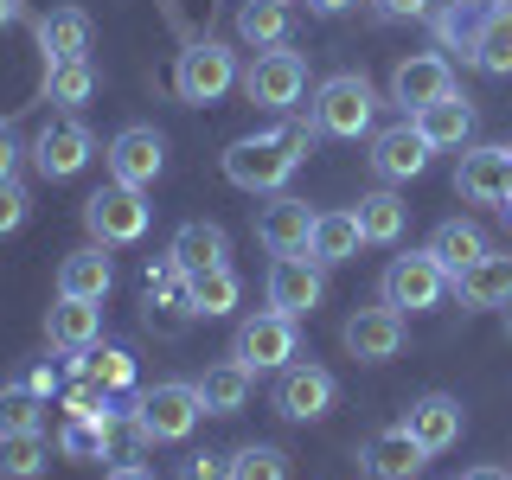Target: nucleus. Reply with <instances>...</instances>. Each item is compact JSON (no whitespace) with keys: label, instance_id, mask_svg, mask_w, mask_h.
Returning a JSON list of instances; mask_svg holds the SVG:
<instances>
[{"label":"nucleus","instance_id":"52","mask_svg":"<svg viewBox=\"0 0 512 480\" xmlns=\"http://www.w3.org/2000/svg\"><path fill=\"white\" fill-rule=\"evenodd\" d=\"M500 212H506V224H512V199H506V205H500Z\"/></svg>","mask_w":512,"mask_h":480},{"label":"nucleus","instance_id":"14","mask_svg":"<svg viewBox=\"0 0 512 480\" xmlns=\"http://www.w3.org/2000/svg\"><path fill=\"white\" fill-rule=\"evenodd\" d=\"M455 90V71H448L442 52H410L391 64V103L404 109V116H416V109H429L436 96Z\"/></svg>","mask_w":512,"mask_h":480},{"label":"nucleus","instance_id":"2","mask_svg":"<svg viewBox=\"0 0 512 480\" xmlns=\"http://www.w3.org/2000/svg\"><path fill=\"white\" fill-rule=\"evenodd\" d=\"M372 122H378V90L365 71H340L314 90V128L320 135L359 141V135H372Z\"/></svg>","mask_w":512,"mask_h":480},{"label":"nucleus","instance_id":"21","mask_svg":"<svg viewBox=\"0 0 512 480\" xmlns=\"http://www.w3.org/2000/svg\"><path fill=\"white\" fill-rule=\"evenodd\" d=\"M487 13H493V0H436L429 7V32H436L442 52H461L474 64V39L487 26Z\"/></svg>","mask_w":512,"mask_h":480},{"label":"nucleus","instance_id":"17","mask_svg":"<svg viewBox=\"0 0 512 480\" xmlns=\"http://www.w3.org/2000/svg\"><path fill=\"white\" fill-rule=\"evenodd\" d=\"M423 461H429V448L416 442L404 423H391V429H378V436H365V448H359L365 480H416V474H423Z\"/></svg>","mask_w":512,"mask_h":480},{"label":"nucleus","instance_id":"4","mask_svg":"<svg viewBox=\"0 0 512 480\" xmlns=\"http://www.w3.org/2000/svg\"><path fill=\"white\" fill-rule=\"evenodd\" d=\"M231 84H237V52L218 45V39H192L186 52L173 58V90H180V103H192V109L218 103Z\"/></svg>","mask_w":512,"mask_h":480},{"label":"nucleus","instance_id":"8","mask_svg":"<svg viewBox=\"0 0 512 480\" xmlns=\"http://www.w3.org/2000/svg\"><path fill=\"white\" fill-rule=\"evenodd\" d=\"M231 359H237V365H250V372H282V365H295V320L276 314V308L237 320V333H231Z\"/></svg>","mask_w":512,"mask_h":480},{"label":"nucleus","instance_id":"6","mask_svg":"<svg viewBox=\"0 0 512 480\" xmlns=\"http://www.w3.org/2000/svg\"><path fill=\"white\" fill-rule=\"evenodd\" d=\"M378 295H384V308H397V314H429V308L448 295V269H442L429 250L391 256V269H384Z\"/></svg>","mask_w":512,"mask_h":480},{"label":"nucleus","instance_id":"5","mask_svg":"<svg viewBox=\"0 0 512 480\" xmlns=\"http://www.w3.org/2000/svg\"><path fill=\"white\" fill-rule=\"evenodd\" d=\"M295 167L301 160L288 154L276 135H244V141L224 148V180H231L237 192H282Z\"/></svg>","mask_w":512,"mask_h":480},{"label":"nucleus","instance_id":"11","mask_svg":"<svg viewBox=\"0 0 512 480\" xmlns=\"http://www.w3.org/2000/svg\"><path fill=\"white\" fill-rule=\"evenodd\" d=\"M103 160H109V180L148 192L160 180V167H167V141H160V128H148V122H128L122 135L103 148Z\"/></svg>","mask_w":512,"mask_h":480},{"label":"nucleus","instance_id":"25","mask_svg":"<svg viewBox=\"0 0 512 480\" xmlns=\"http://www.w3.org/2000/svg\"><path fill=\"white\" fill-rule=\"evenodd\" d=\"M199 404H205V416H237L250 404V384H256V372L250 365H237V359H218V365H205L199 378Z\"/></svg>","mask_w":512,"mask_h":480},{"label":"nucleus","instance_id":"51","mask_svg":"<svg viewBox=\"0 0 512 480\" xmlns=\"http://www.w3.org/2000/svg\"><path fill=\"white\" fill-rule=\"evenodd\" d=\"M500 314H506V333H512V301H506V308H500Z\"/></svg>","mask_w":512,"mask_h":480},{"label":"nucleus","instance_id":"16","mask_svg":"<svg viewBox=\"0 0 512 480\" xmlns=\"http://www.w3.org/2000/svg\"><path fill=\"white\" fill-rule=\"evenodd\" d=\"M429 141H423V128H416V116H404V122H391V128H378L372 135V173L378 180H416V173L429 167Z\"/></svg>","mask_w":512,"mask_h":480},{"label":"nucleus","instance_id":"12","mask_svg":"<svg viewBox=\"0 0 512 480\" xmlns=\"http://www.w3.org/2000/svg\"><path fill=\"white\" fill-rule=\"evenodd\" d=\"M314 224H320V212H308V199H295V192H269V205L256 212V237H263L269 256H308Z\"/></svg>","mask_w":512,"mask_h":480},{"label":"nucleus","instance_id":"27","mask_svg":"<svg viewBox=\"0 0 512 480\" xmlns=\"http://www.w3.org/2000/svg\"><path fill=\"white\" fill-rule=\"evenodd\" d=\"M455 295H461V308H506V301H512V256L506 250L480 256L474 269L455 276Z\"/></svg>","mask_w":512,"mask_h":480},{"label":"nucleus","instance_id":"49","mask_svg":"<svg viewBox=\"0 0 512 480\" xmlns=\"http://www.w3.org/2000/svg\"><path fill=\"white\" fill-rule=\"evenodd\" d=\"M461 480H512V474H506V468H468Z\"/></svg>","mask_w":512,"mask_h":480},{"label":"nucleus","instance_id":"44","mask_svg":"<svg viewBox=\"0 0 512 480\" xmlns=\"http://www.w3.org/2000/svg\"><path fill=\"white\" fill-rule=\"evenodd\" d=\"M429 7H436V0H378V13H384V20H423Z\"/></svg>","mask_w":512,"mask_h":480},{"label":"nucleus","instance_id":"53","mask_svg":"<svg viewBox=\"0 0 512 480\" xmlns=\"http://www.w3.org/2000/svg\"><path fill=\"white\" fill-rule=\"evenodd\" d=\"M506 167H512V148H506Z\"/></svg>","mask_w":512,"mask_h":480},{"label":"nucleus","instance_id":"31","mask_svg":"<svg viewBox=\"0 0 512 480\" xmlns=\"http://www.w3.org/2000/svg\"><path fill=\"white\" fill-rule=\"evenodd\" d=\"M237 301H244V282H237L231 263H212V269L192 276V314L224 320V314H237Z\"/></svg>","mask_w":512,"mask_h":480},{"label":"nucleus","instance_id":"30","mask_svg":"<svg viewBox=\"0 0 512 480\" xmlns=\"http://www.w3.org/2000/svg\"><path fill=\"white\" fill-rule=\"evenodd\" d=\"M352 212H359V231H365V244H397V237L410 231V205L397 199V192H365L359 205H352Z\"/></svg>","mask_w":512,"mask_h":480},{"label":"nucleus","instance_id":"19","mask_svg":"<svg viewBox=\"0 0 512 480\" xmlns=\"http://www.w3.org/2000/svg\"><path fill=\"white\" fill-rule=\"evenodd\" d=\"M45 340L58 352H90L103 346V301H77V295H58L45 308Z\"/></svg>","mask_w":512,"mask_h":480},{"label":"nucleus","instance_id":"50","mask_svg":"<svg viewBox=\"0 0 512 480\" xmlns=\"http://www.w3.org/2000/svg\"><path fill=\"white\" fill-rule=\"evenodd\" d=\"M308 7H314V13H346L352 0H308Z\"/></svg>","mask_w":512,"mask_h":480},{"label":"nucleus","instance_id":"1","mask_svg":"<svg viewBox=\"0 0 512 480\" xmlns=\"http://www.w3.org/2000/svg\"><path fill=\"white\" fill-rule=\"evenodd\" d=\"M128 416H135V429H141V442H186L192 429H199V416H205V404H199V384H186V378H160V384H148V391L128 404Z\"/></svg>","mask_w":512,"mask_h":480},{"label":"nucleus","instance_id":"38","mask_svg":"<svg viewBox=\"0 0 512 480\" xmlns=\"http://www.w3.org/2000/svg\"><path fill=\"white\" fill-rule=\"evenodd\" d=\"M224 480H288V455L276 442H244L231 455V474Z\"/></svg>","mask_w":512,"mask_h":480},{"label":"nucleus","instance_id":"26","mask_svg":"<svg viewBox=\"0 0 512 480\" xmlns=\"http://www.w3.org/2000/svg\"><path fill=\"white\" fill-rule=\"evenodd\" d=\"M167 256L186 269V276H199V269H212V263H231V237H224V224H212V218H192V224L173 231Z\"/></svg>","mask_w":512,"mask_h":480},{"label":"nucleus","instance_id":"40","mask_svg":"<svg viewBox=\"0 0 512 480\" xmlns=\"http://www.w3.org/2000/svg\"><path fill=\"white\" fill-rule=\"evenodd\" d=\"M109 397H116V391H103L96 378H84V384L64 391V416H116V410H109Z\"/></svg>","mask_w":512,"mask_h":480},{"label":"nucleus","instance_id":"47","mask_svg":"<svg viewBox=\"0 0 512 480\" xmlns=\"http://www.w3.org/2000/svg\"><path fill=\"white\" fill-rule=\"evenodd\" d=\"M103 480H154L148 468H141V461H116V468H109Z\"/></svg>","mask_w":512,"mask_h":480},{"label":"nucleus","instance_id":"28","mask_svg":"<svg viewBox=\"0 0 512 480\" xmlns=\"http://www.w3.org/2000/svg\"><path fill=\"white\" fill-rule=\"evenodd\" d=\"M116 288V263L103 256V244H84L58 263V295H77V301H103Z\"/></svg>","mask_w":512,"mask_h":480},{"label":"nucleus","instance_id":"15","mask_svg":"<svg viewBox=\"0 0 512 480\" xmlns=\"http://www.w3.org/2000/svg\"><path fill=\"white\" fill-rule=\"evenodd\" d=\"M340 340H346V352L359 365H384V359H397V352H404V314L384 308V301H378V308H359L340 327Z\"/></svg>","mask_w":512,"mask_h":480},{"label":"nucleus","instance_id":"41","mask_svg":"<svg viewBox=\"0 0 512 480\" xmlns=\"http://www.w3.org/2000/svg\"><path fill=\"white\" fill-rule=\"evenodd\" d=\"M269 135H276V141H282V148L295 154V160H308V148H314V135H320V128H314L308 116H295V109H282V122L269 128Z\"/></svg>","mask_w":512,"mask_h":480},{"label":"nucleus","instance_id":"34","mask_svg":"<svg viewBox=\"0 0 512 480\" xmlns=\"http://www.w3.org/2000/svg\"><path fill=\"white\" fill-rule=\"evenodd\" d=\"M116 416H71V423L58 429V455L64 461H109V429H116Z\"/></svg>","mask_w":512,"mask_h":480},{"label":"nucleus","instance_id":"22","mask_svg":"<svg viewBox=\"0 0 512 480\" xmlns=\"http://www.w3.org/2000/svg\"><path fill=\"white\" fill-rule=\"evenodd\" d=\"M39 52L45 64H71V58H90V39H96V26H90V13L84 7H52L39 26Z\"/></svg>","mask_w":512,"mask_h":480},{"label":"nucleus","instance_id":"10","mask_svg":"<svg viewBox=\"0 0 512 480\" xmlns=\"http://www.w3.org/2000/svg\"><path fill=\"white\" fill-rule=\"evenodd\" d=\"M333 404H340V384H333L327 365H308V359L282 365V378H276V410L288 416V423H320Z\"/></svg>","mask_w":512,"mask_h":480},{"label":"nucleus","instance_id":"24","mask_svg":"<svg viewBox=\"0 0 512 480\" xmlns=\"http://www.w3.org/2000/svg\"><path fill=\"white\" fill-rule=\"evenodd\" d=\"M416 128H423L429 148H468V141H474V103L461 90H448L429 109H416Z\"/></svg>","mask_w":512,"mask_h":480},{"label":"nucleus","instance_id":"48","mask_svg":"<svg viewBox=\"0 0 512 480\" xmlns=\"http://www.w3.org/2000/svg\"><path fill=\"white\" fill-rule=\"evenodd\" d=\"M20 13H26V0H0V26H13Z\"/></svg>","mask_w":512,"mask_h":480},{"label":"nucleus","instance_id":"33","mask_svg":"<svg viewBox=\"0 0 512 480\" xmlns=\"http://www.w3.org/2000/svg\"><path fill=\"white\" fill-rule=\"evenodd\" d=\"M237 39L269 52V45H288V0H244L237 7Z\"/></svg>","mask_w":512,"mask_h":480},{"label":"nucleus","instance_id":"45","mask_svg":"<svg viewBox=\"0 0 512 480\" xmlns=\"http://www.w3.org/2000/svg\"><path fill=\"white\" fill-rule=\"evenodd\" d=\"M13 167H20V135L13 122H0V180H13Z\"/></svg>","mask_w":512,"mask_h":480},{"label":"nucleus","instance_id":"35","mask_svg":"<svg viewBox=\"0 0 512 480\" xmlns=\"http://www.w3.org/2000/svg\"><path fill=\"white\" fill-rule=\"evenodd\" d=\"M52 468V442L39 429H20V436H0V480H39Z\"/></svg>","mask_w":512,"mask_h":480},{"label":"nucleus","instance_id":"9","mask_svg":"<svg viewBox=\"0 0 512 480\" xmlns=\"http://www.w3.org/2000/svg\"><path fill=\"white\" fill-rule=\"evenodd\" d=\"M32 167H39V180H71V173H84L90 167V154H96V135L77 116H58V122H45L39 135H32Z\"/></svg>","mask_w":512,"mask_h":480},{"label":"nucleus","instance_id":"46","mask_svg":"<svg viewBox=\"0 0 512 480\" xmlns=\"http://www.w3.org/2000/svg\"><path fill=\"white\" fill-rule=\"evenodd\" d=\"M26 384H32L39 397H52V391H58V372H52V365H32V372H26Z\"/></svg>","mask_w":512,"mask_h":480},{"label":"nucleus","instance_id":"36","mask_svg":"<svg viewBox=\"0 0 512 480\" xmlns=\"http://www.w3.org/2000/svg\"><path fill=\"white\" fill-rule=\"evenodd\" d=\"M45 96L64 109H84L96 96V64L90 58H71V64H45Z\"/></svg>","mask_w":512,"mask_h":480},{"label":"nucleus","instance_id":"7","mask_svg":"<svg viewBox=\"0 0 512 480\" xmlns=\"http://www.w3.org/2000/svg\"><path fill=\"white\" fill-rule=\"evenodd\" d=\"M301 90H308V58L288 52V45H269V52H256V64L244 71V96H250L256 109H269V116L295 109Z\"/></svg>","mask_w":512,"mask_h":480},{"label":"nucleus","instance_id":"3","mask_svg":"<svg viewBox=\"0 0 512 480\" xmlns=\"http://www.w3.org/2000/svg\"><path fill=\"white\" fill-rule=\"evenodd\" d=\"M148 192L141 186H122V180H109V186H96L90 199H84V231L96 237L103 250H116V244H141L148 237Z\"/></svg>","mask_w":512,"mask_h":480},{"label":"nucleus","instance_id":"13","mask_svg":"<svg viewBox=\"0 0 512 480\" xmlns=\"http://www.w3.org/2000/svg\"><path fill=\"white\" fill-rule=\"evenodd\" d=\"M320 295H327V269L314 263V256H276L269 263V308L301 320L320 308Z\"/></svg>","mask_w":512,"mask_h":480},{"label":"nucleus","instance_id":"20","mask_svg":"<svg viewBox=\"0 0 512 480\" xmlns=\"http://www.w3.org/2000/svg\"><path fill=\"white\" fill-rule=\"evenodd\" d=\"M455 192L468 205H506L512 199V167H506V148H468L455 167Z\"/></svg>","mask_w":512,"mask_h":480},{"label":"nucleus","instance_id":"18","mask_svg":"<svg viewBox=\"0 0 512 480\" xmlns=\"http://www.w3.org/2000/svg\"><path fill=\"white\" fill-rule=\"evenodd\" d=\"M404 429L429 448V455H442V448L461 442V429H468V410H461V397H448V391H423V397L404 410Z\"/></svg>","mask_w":512,"mask_h":480},{"label":"nucleus","instance_id":"43","mask_svg":"<svg viewBox=\"0 0 512 480\" xmlns=\"http://www.w3.org/2000/svg\"><path fill=\"white\" fill-rule=\"evenodd\" d=\"M224 474H231V455H212V448L180 455V480H224Z\"/></svg>","mask_w":512,"mask_h":480},{"label":"nucleus","instance_id":"29","mask_svg":"<svg viewBox=\"0 0 512 480\" xmlns=\"http://www.w3.org/2000/svg\"><path fill=\"white\" fill-rule=\"evenodd\" d=\"M359 244H365V231H359V212H320L308 256H314L320 269H340V263H352V256H359Z\"/></svg>","mask_w":512,"mask_h":480},{"label":"nucleus","instance_id":"32","mask_svg":"<svg viewBox=\"0 0 512 480\" xmlns=\"http://www.w3.org/2000/svg\"><path fill=\"white\" fill-rule=\"evenodd\" d=\"M474 64L487 77H512V0H493L487 26H480V39H474Z\"/></svg>","mask_w":512,"mask_h":480},{"label":"nucleus","instance_id":"42","mask_svg":"<svg viewBox=\"0 0 512 480\" xmlns=\"http://www.w3.org/2000/svg\"><path fill=\"white\" fill-rule=\"evenodd\" d=\"M32 218V192L20 180H0V237H13Z\"/></svg>","mask_w":512,"mask_h":480},{"label":"nucleus","instance_id":"23","mask_svg":"<svg viewBox=\"0 0 512 480\" xmlns=\"http://www.w3.org/2000/svg\"><path fill=\"white\" fill-rule=\"evenodd\" d=\"M423 250H429V256H436V263L448 269V282H455L461 269H474L480 256H493V244H487V231H480L474 218H442V224H436V237H429Z\"/></svg>","mask_w":512,"mask_h":480},{"label":"nucleus","instance_id":"39","mask_svg":"<svg viewBox=\"0 0 512 480\" xmlns=\"http://www.w3.org/2000/svg\"><path fill=\"white\" fill-rule=\"evenodd\" d=\"M90 378L103 384V391H128V384H135V359H128L122 346H90Z\"/></svg>","mask_w":512,"mask_h":480},{"label":"nucleus","instance_id":"37","mask_svg":"<svg viewBox=\"0 0 512 480\" xmlns=\"http://www.w3.org/2000/svg\"><path fill=\"white\" fill-rule=\"evenodd\" d=\"M45 423V397L32 384H0V436H20V429H39Z\"/></svg>","mask_w":512,"mask_h":480}]
</instances>
